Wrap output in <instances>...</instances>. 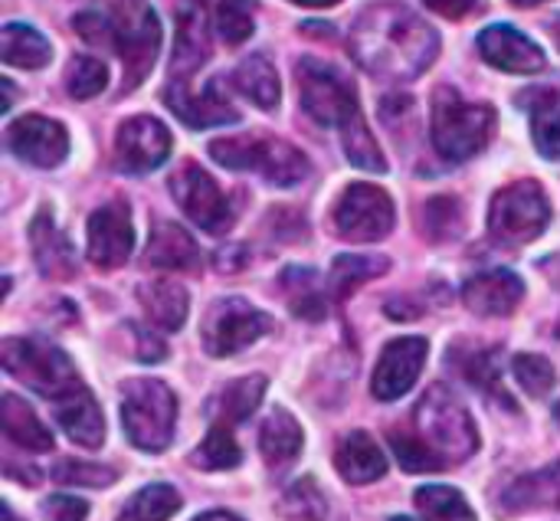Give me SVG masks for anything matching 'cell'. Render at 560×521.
Masks as SVG:
<instances>
[{
  "instance_id": "36",
  "label": "cell",
  "mask_w": 560,
  "mask_h": 521,
  "mask_svg": "<svg viewBox=\"0 0 560 521\" xmlns=\"http://www.w3.org/2000/svg\"><path fill=\"white\" fill-rule=\"evenodd\" d=\"M413 502L430 521H476L472 506L453 486H420L413 493Z\"/></svg>"
},
{
  "instance_id": "13",
  "label": "cell",
  "mask_w": 560,
  "mask_h": 521,
  "mask_svg": "<svg viewBox=\"0 0 560 521\" xmlns=\"http://www.w3.org/2000/svg\"><path fill=\"white\" fill-rule=\"evenodd\" d=\"M171 158V131L151 115H135L118 125L115 161L125 174H148Z\"/></svg>"
},
{
  "instance_id": "41",
  "label": "cell",
  "mask_w": 560,
  "mask_h": 521,
  "mask_svg": "<svg viewBox=\"0 0 560 521\" xmlns=\"http://www.w3.org/2000/svg\"><path fill=\"white\" fill-rule=\"evenodd\" d=\"M423 230L436 243L456 240L463 233V204L456 197H433L423 207Z\"/></svg>"
},
{
  "instance_id": "55",
  "label": "cell",
  "mask_w": 560,
  "mask_h": 521,
  "mask_svg": "<svg viewBox=\"0 0 560 521\" xmlns=\"http://www.w3.org/2000/svg\"><path fill=\"white\" fill-rule=\"evenodd\" d=\"M3 521H20V519H16V512H13V509H10L7 502H3Z\"/></svg>"
},
{
  "instance_id": "22",
  "label": "cell",
  "mask_w": 560,
  "mask_h": 521,
  "mask_svg": "<svg viewBox=\"0 0 560 521\" xmlns=\"http://www.w3.org/2000/svg\"><path fill=\"white\" fill-rule=\"evenodd\" d=\"M144 263L151 269H161V273H197L200 269V250L180 223L161 220L151 230Z\"/></svg>"
},
{
  "instance_id": "24",
  "label": "cell",
  "mask_w": 560,
  "mask_h": 521,
  "mask_svg": "<svg viewBox=\"0 0 560 521\" xmlns=\"http://www.w3.org/2000/svg\"><path fill=\"white\" fill-rule=\"evenodd\" d=\"M302 443H305V437H302L299 420L282 407L269 410V417L262 420V430H259V453L269 463V470L292 466L302 456Z\"/></svg>"
},
{
  "instance_id": "16",
  "label": "cell",
  "mask_w": 560,
  "mask_h": 521,
  "mask_svg": "<svg viewBox=\"0 0 560 521\" xmlns=\"http://www.w3.org/2000/svg\"><path fill=\"white\" fill-rule=\"evenodd\" d=\"M427 355H430V345L427 338H417V335H407V338H397L384 348L377 368H374V378H371V394L377 401H400L404 394L413 391V384L420 381V371L427 364Z\"/></svg>"
},
{
  "instance_id": "49",
  "label": "cell",
  "mask_w": 560,
  "mask_h": 521,
  "mask_svg": "<svg viewBox=\"0 0 560 521\" xmlns=\"http://www.w3.org/2000/svg\"><path fill=\"white\" fill-rule=\"evenodd\" d=\"M138 341H141V348H138V358L141 361H164L167 358V348H164V341L154 335V332H148V328H138Z\"/></svg>"
},
{
  "instance_id": "56",
  "label": "cell",
  "mask_w": 560,
  "mask_h": 521,
  "mask_svg": "<svg viewBox=\"0 0 560 521\" xmlns=\"http://www.w3.org/2000/svg\"><path fill=\"white\" fill-rule=\"evenodd\" d=\"M515 7H538V3H545V0H512Z\"/></svg>"
},
{
  "instance_id": "9",
  "label": "cell",
  "mask_w": 560,
  "mask_h": 521,
  "mask_svg": "<svg viewBox=\"0 0 560 521\" xmlns=\"http://www.w3.org/2000/svg\"><path fill=\"white\" fill-rule=\"evenodd\" d=\"M112 46L125 62V89H138L158 62L161 20L144 0H125L112 13Z\"/></svg>"
},
{
  "instance_id": "48",
  "label": "cell",
  "mask_w": 560,
  "mask_h": 521,
  "mask_svg": "<svg viewBox=\"0 0 560 521\" xmlns=\"http://www.w3.org/2000/svg\"><path fill=\"white\" fill-rule=\"evenodd\" d=\"M43 516L46 521H85L89 502H82L75 496H49L43 502Z\"/></svg>"
},
{
  "instance_id": "38",
  "label": "cell",
  "mask_w": 560,
  "mask_h": 521,
  "mask_svg": "<svg viewBox=\"0 0 560 521\" xmlns=\"http://www.w3.org/2000/svg\"><path fill=\"white\" fill-rule=\"evenodd\" d=\"M341 144H345V154H348V161L354 167L371 171V174H384L387 171V158H384L381 144L374 141V135H371V128H368V121L361 115L351 118L341 128Z\"/></svg>"
},
{
  "instance_id": "40",
  "label": "cell",
  "mask_w": 560,
  "mask_h": 521,
  "mask_svg": "<svg viewBox=\"0 0 560 521\" xmlns=\"http://www.w3.org/2000/svg\"><path fill=\"white\" fill-rule=\"evenodd\" d=\"M213 26L223 43L240 46L253 36V3L249 0H217L213 7Z\"/></svg>"
},
{
  "instance_id": "2",
  "label": "cell",
  "mask_w": 560,
  "mask_h": 521,
  "mask_svg": "<svg viewBox=\"0 0 560 521\" xmlns=\"http://www.w3.org/2000/svg\"><path fill=\"white\" fill-rule=\"evenodd\" d=\"M495 131V108L482 102H466L453 85H440L433 92V118L430 138L443 161L463 164L476 158Z\"/></svg>"
},
{
  "instance_id": "26",
  "label": "cell",
  "mask_w": 560,
  "mask_h": 521,
  "mask_svg": "<svg viewBox=\"0 0 560 521\" xmlns=\"http://www.w3.org/2000/svg\"><path fill=\"white\" fill-rule=\"evenodd\" d=\"M518 102L532 115L535 148L548 161H560V89H528Z\"/></svg>"
},
{
  "instance_id": "25",
  "label": "cell",
  "mask_w": 560,
  "mask_h": 521,
  "mask_svg": "<svg viewBox=\"0 0 560 521\" xmlns=\"http://www.w3.org/2000/svg\"><path fill=\"white\" fill-rule=\"evenodd\" d=\"M0 427L7 433V440L16 443L26 453H49L56 447L52 443V433L46 430V424L16 394H3L0 397Z\"/></svg>"
},
{
  "instance_id": "30",
  "label": "cell",
  "mask_w": 560,
  "mask_h": 521,
  "mask_svg": "<svg viewBox=\"0 0 560 521\" xmlns=\"http://www.w3.org/2000/svg\"><path fill=\"white\" fill-rule=\"evenodd\" d=\"M233 85L240 89L243 99H249L256 108L262 112H276L279 99H282V85H279V72L266 56H246L236 72H233Z\"/></svg>"
},
{
  "instance_id": "35",
  "label": "cell",
  "mask_w": 560,
  "mask_h": 521,
  "mask_svg": "<svg viewBox=\"0 0 560 521\" xmlns=\"http://www.w3.org/2000/svg\"><path fill=\"white\" fill-rule=\"evenodd\" d=\"M262 394H266V378L262 374H249V378H240L233 381L230 387H223L220 401H217V414H220V424H243L256 414V407L262 404Z\"/></svg>"
},
{
  "instance_id": "1",
  "label": "cell",
  "mask_w": 560,
  "mask_h": 521,
  "mask_svg": "<svg viewBox=\"0 0 560 521\" xmlns=\"http://www.w3.org/2000/svg\"><path fill=\"white\" fill-rule=\"evenodd\" d=\"M361 69L384 82H410L440 56V33L400 3L368 7L348 36Z\"/></svg>"
},
{
  "instance_id": "31",
  "label": "cell",
  "mask_w": 560,
  "mask_h": 521,
  "mask_svg": "<svg viewBox=\"0 0 560 521\" xmlns=\"http://www.w3.org/2000/svg\"><path fill=\"white\" fill-rule=\"evenodd\" d=\"M0 59L16 69H43L52 59V46L39 30H33L26 23H3Z\"/></svg>"
},
{
  "instance_id": "5",
  "label": "cell",
  "mask_w": 560,
  "mask_h": 521,
  "mask_svg": "<svg viewBox=\"0 0 560 521\" xmlns=\"http://www.w3.org/2000/svg\"><path fill=\"white\" fill-rule=\"evenodd\" d=\"M417 433L420 440L450 466V463H466L479 450V430L469 417V410L446 391V387H430L423 401L413 410Z\"/></svg>"
},
{
  "instance_id": "19",
  "label": "cell",
  "mask_w": 560,
  "mask_h": 521,
  "mask_svg": "<svg viewBox=\"0 0 560 521\" xmlns=\"http://www.w3.org/2000/svg\"><path fill=\"white\" fill-rule=\"evenodd\" d=\"M522 299H525V282L512 269L479 273L463 286L466 309L482 319H505L518 309Z\"/></svg>"
},
{
  "instance_id": "15",
  "label": "cell",
  "mask_w": 560,
  "mask_h": 521,
  "mask_svg": "<svg viewBox=\"0 0 560 521\" xmlns=\"http://www.w3.org/2000/svg\"><path fill=\"white\" fill-rule=\"evenodd\" d=\"M135 250V223L131 207L125 200H112L89 217V259L98 269H118L128 263Z\"/></svg>"
},
{
  "instance_id": "57",
  "label": "cell",
  "mask_w": 560,
  "mask_h": 521,
  "mask_svg": "<svg viewBox=\"0 0 560 521\" xmlns=\"http://www.w3.org/2000/svg\"><path fill=\"white\" fill-rule=\"evenodd\" d=\"M184 3H194V7H203L207 0H184Z\"/></svg>"
},
{
  "instance_id": "47",
  "label": "cell",
  "mask_w": 560,
  "mask_h": 521,
  "mask_svg": "<svg viewBox=\"0 0 560 521\" xmlns=\"http://www.w3.org/2000/svg\"><path fill=\"white\" fill-rule=\"evenodd\" d=\"M75 33L95 46H112V13H98V10H85L72 20Z\"/></svg>"
},
{
  "instance_id": "59",
  "label": "cell",
  "mask_w": 560,
  "mask_h": 521,
  "mask_svg": "<svg viewBox=\"0 0 560 521\" xmlns=\"http://www.w3.org/2000/svg\"><path fill=\"white\" fill-rule=\"evenodd\" d=\"M555 414H558V424H560V404H558V410H555Z\"/></svg>"
},
{
  "instance_id": "50",
  "label": "cell",
  "mask_w": 560,
  "mask_h": 521,
  "mask_svg": "<svg viewBox=\"0 0 560 521\" xmlns=\"http://www.w3.org/2000/svg\"><path fill=\"white\" fill-rule=\"evenodd\" d=\"M433 13H440V16H450V20H459V16H466L479 0H423Z\"/></svg>"
},
{
  "instance_id": "23",
  "label": "cell",
  "mask_w": 560,
  "mask_h": 521,
  "mask_svg": "<svg viewBox=\"0 0 560 521\" xmlns=\"http://www.w3.org/2000/svg\"><path fill=\"white\" fill-rule=\"evenodd\" d=\"M335 466L351 486H368V483H377L381 476H387V456L364 430H354L341 440V447L335 453Z\"/></svg>"
},
{
  "instance_id": "52",
  "label": "cell",
  "mask_w": 560,
  "mask_h": 521,
  "mask_svg": "<svg viewBox=\"0 0 560 521\" xmlns=\"http://www.w3.org/2000/svg\"><path fill=\"white\" fill-rule=\"evenodd\" d=\"M292 3H299V7H315V10H322V7H335V3H341V0H292Z\"/></svg>"
},
{
  "instance_id": "6",
  "label": "cell",
  "mask_w": 560,
  "mask_h": 521,
  "mask_svg": "<svg viewBox=\"0 0 560 521\" xmlns=\"http://www.w3.org/2000/svg\"><path fill=\"white\" fill-rule=\"evenodd\" d=\"M0 364L10 378H16L46 401H59L69 391L82 387L75 364L59 348L39 338H7L0 345Z\"/></svg>"
},
{
  "instance_id": "54",
  "label": "cell",
  "mask_w": 560,
  "mask_h": 521,
  "mask_svg": "<svg viewBox=\"0 0 560 521\" xmlns=\"http://www.w3.org/2000/svg\"><path fill=\"white\" fill-rule=\"evenodd\" d=\"M548 33L555 36V43H558V46H560V13H558V16H555V20H548Z\"/></svg>"
},
{
  "instance_id": "21",
  "label": "cell",
  "mask_w": 560,
  "mask_h": 521,
  "mask_svg": "<svg viewBox=\"0 0 560 521\" xmlns=\"http://www.w3.org/2000/svg\"><path fill=\"white\" fill-rule=\"evenodd\" d=\"M30 246L39 273L46 279H72L75 276V250L69 236L59 230L49 210H39L30 223Z\"/></svg>"
},
{
  "instance_id": "14",
  "label": "cell",
  "mask_w": 560,
  "mask_h": 521,
  "mask_svg": "<svg viewBox=\"0 0 560 521\" xmlns=\"http://www.w3.org/2000/svg\"><path fill=\"white\" fill-rule=\"evenodd\" d=\"M7 148L33 167H59L69 154V135L46 115H23L7 125Z\"/></svg>"
},
{
  "instance_id": "46",
  "label": "cell",
  "mask_w": 560,
  "mask_h": 521,
  "mask_svg": "<svg viewBox=\"0 0 560 521\" xmlns=\"http://www.w3.org/2000/svg\"><path fill=\"white\" fill-rule=\"evenodd\" d=\"M285 521H325V499L312 479H299L282 499Z\"/></svg>"
},
{
  "instance_id": "53",
  "label": "cell",
  "mask_w": 560,
  "mask_h": 521,
  "mask_svg": "<svg viewBox=\"0 0 560 521\" xmlns=\"http://www.w3.org/2000/svg\"><path fill=\"white\" fill-rule=\"evenodd\" d=\"M10 105H13V82L3 79V112H10Z\"/></svg>"
},
{
  "instance_id": "32",
  "label": "cell",
  "mask_w": 560,
  "mask_h": 521,
  "mask_svg": "<svg viewBox=\"0 0 560 521\" xmlns=\"http://www.w3.org/2000/svg\"><path fill=\"white\" fill-rule=\"evenodd\" d=\"M387 259L384 256H358V253H345L331 263V276H328V286H331V299L335 302H345L358 286H364L368 279H377L387 273Z\"/></svg>"
},
{
  "instance_id": "11",
  "label": "cell",
  "mask_w": 560,
  "mask_h": 521,
  "mask_svg": "<svg viewBox=\"0 0 560 521\" xmlns=\"http://www.w3.org/2000/svg\"><path fill=\"white\" fill-rule=\"evenodd\" d=\"M331 220L338 236H345L348 243H377L394 230L397 210L387 190L374 184H351L341 194Z\"/></svg>"
},
{
  "instance_id": "8",
  "label": "cell",
  "mask_w": 560,
  "mask_h": 521,
  "mask_svg": "<svg viewBox=\"0 0 560 521\" xmlns=\"http://www.w3.org/2000/svg\"><path fill=\"white\" fill-rule=\"evenodd\" d=\"M551 223V204L538 181H515L502 187L489 210V233L502 246H525Z\"/></svg>"
},
{
  "instance_id": "12",
  "label": "cell",
  "mask_w": 560,
  "mask_h": 521,
  "mask_svg": "<svg viewBox=\"0 0 560 521\" xmlns=\"http://www.w3.org/2000/svg\"><path fill=\"white\" fill-rule=\"evenodd\" d=\"M171 194L180 204V210L187 213L190 223H197L207 233H226L233 223V207L223 197L220 184L197 164V161H184L174 177H171Z\"/></svg>"
},
{
  "instance_id": "45",
  "label": "cell",
  "mask_w": 560,
  "mask_h": 521,
  "mask_svg": "<svg viewBox=\"0 0 560 521\" xmlns=\"http://www.w3.org/2000/svg\"><path fill=\"white\" fill-rule=\"evenodd\" d=\"M52 479H56L59 486L105 489V486H112L118 476H115V470L98 466V463H85V460H59V463L52 466Z\"/></svg>"
},
{
  "instance_id": "3",
  "label": "cell",
  "mask_w": 560,
  "mask_h": 521,
  "mask_svg": "<svg viewBox=\"0 0 560 521\" xmlns=\"http://www.w3.org/2000/svg\"><path fill=\"white\" fill-rule=\"evenodd\" d=\"M121 424L131 447L141 453H164L174 440L177 397L164 381L135 378L121 387Z\"/></svg>"
},
{
  "instance_id": "29",
  "label": "cell",
  "mask_w": 560,
  "mask_h": 521,
  "mask_svg": "<svg viewBox=\"0 0 560 521\" xmlns=\"http://www.w3.org/2000/svg\"><path fill=\"white\" fill-rule=\"evenodd\" d=\"M207 53L210 46H207V26L200 16V7L184 3V10H177V43H174V59H171L174 79H187L207 59Z\"/></svg>"
},
{
  "instance_id": "43",
  "label": "cell",
  "mask_w": 560,
  "mask_h": 521,
  "mask_svg": "<svg viewBox=\"0 0 560 521\" xmlns=\"http://www.w3.org/2000/svg\"><path fill=\"white\" fill-rule=\"evenodd\" d=\"M108 85V66L95 56H75L66 69V89L72 99H95Z\"/></svg>"
},
{
  "instance_id": "10",
  "label": "cell",
  "mask_w": 560,
  "mask_h": 521,
  "mask_svg": "<svg viewBox=\"0 0 560 521\" xmlns=\"http://www.w3.org/2000/svg\"><path fill=\"white\" fill-rule=\"evenodd\" d=\"M272 328V319L246 299H220L203 319V348L210 358H230L246 351Z\"/></svg>"
},
{
  "instance_id": "18",
  "label": "cell",
  "mask_w": 560,
  "mask_h": 521,
  "mask_svg": "<svg viewBox=\"0 0 560 521\" xmlns=\"http://www.w3.org/2000/svg\"><path fill=\"white\" fill-rule=\"evenodd\" d=\"M479 53L489 66L502 69V72H541L548 66L545 59V49L528 39L525 33H518L515 26L509 23H495V26H486L479 33Z\"/></svg>"
},
{
  "instance_id": "20",
  "label": "cell",
  "mask_w": 560,
  "mask_h": 521,
  "mask_svg": "<svg viewBox=\"0 0 560 521\" xmlns=\"http://www.w3.org/2000/svg\"><path fill=\"white\" fill-rule=\"evenodd\" d=\"M52 417L59 424V430L85 450H98L105 443V417L98 410V401L92 397V391L82 384L75 391H69L66 397L52 401Z\"/></svg>"
},
{
  "instance_id": "27",
  "label": "cell",
  "mask_w": 560,
  "mask_h": 521,
  "mask_svg": "<svg viewBox=\"0 0 560 521\" xmlns=\"http://www.w3.org/2000/svg\"><path fill=\"white\" fill-rule=\"evenodd\" d=\"M502 506L509 512H532V509H560V460L522 476L512 483L502 496Z\"/></svg>"
},
{
  "instance_id": "4",
  "label": "cell",
  "mask_w": 560,
  "mask_h": 521,
  "mask_svg": "<svg viewBox=\"0 0 560 521\" xmlns=\"http://www.w3.org/2000/svg\"><path fill=\"white\" fill-rule=\"evenodd\" d=\"M210 158L230 171H256L276 187H292L308 177V158L279 138L269 135H240V138H217L210 141Z\"/></svg>"
},
{
  "instance_id": "34",
  "label": "cell",
  "mask_w": 560,
  "mask_h": 521,
  "mask_svg": "<svg viewBox=\"0 0 560 521\" xmlns=\"http://www.w3.org/2000/svg\"><path fill=\"white\" fill-rule=\"evenodd\" d=\"M318 273L315 269H305V266H289L282 273V289L289 296V305L295 315L308 319V322H322L325 319V296H322V286L315 279Z\"/></svg>"
},
{
  "instance_id": "44",
  "label": "cell",
  "mask_w": 560,
  "mask_h": 521,
  "mask_svg": "<svg viewBox=\"0 0 560 521\" xmlns=\"http://www.w3.org/2000/svg\"><path fill=\"white\" fill-rule=\"evenodd\" d=\"M512 371H515V381L522 384V391L528 397H545L558 384L555 364L541 355H518L512 361Z\"/></svg>"
},
{
  "instance_id": "17",
  "label": "cell",
  "mask_w": 560,
  "mask_h": 521,
  "mask_svg": "<svg viewBox=\"0 0 560 521\" xmlns=\"http://www.w3.org/2000/svg\"><path fill=\"white\" fill-rule=\"evenodd\" d=\"M164 102L190 128H213V125H230L240 118V112L233 108V102L226 99L217 79L207 82L200 92H194L187 79H174L164 89Z\"/></svg>"
},
{
  "instance_id": "39",
  "label": "cell",
  "mask_w": 560,
  "mask_h": 521,
  "mask_svg": "<svg viewBox=\"0 0 560 521\" xmlns=\"http://www.w3.org/2000/svg\"><path fill=\"white\" fill-rule=\"evenodd\" d=\"M456 364H459V371H463V378L469 384L482 387L492 397H502L512 407V401H509V394L502 387V364H499L495 351H469V355H459Z\"/></svg>"
},
{
  "instance_id": "58",
  "label": "cell",
  "mask_w": 560,
  "mask_h": 521,
  "mask_svg": "<svg viewBox=\"0 0 560 521\" xmlns=\"http://www.w3.org/2000/svg\"><path fill=\"white\" fill-rule=\"evenodd\" d=\"M390 521H417V519H407V516H397V519H390Z\"/></svg>"
},
{
  "instance_id": "7",
  "label": "cell",
  "mask_w": 560,
  "mask_h": 521,
  "mask_svg": "<svg viewBox=\"0 0 560 521\" xmlns=\"http://www.w3.org/2000/svg\"><path fill=\"white\" fill-rule=\"evenodd\" d=\"M299 76V95H302V108L312 121H318L322 128H345L351 118H358V92L354 82L331 62L305 56L295 69Z\"/></svg>"
},
{
  "instance_id": "51",
  "label": "cell",
  "mask_w": 560,
  "mask_h": 521,
  "mask_svg": "<svg viewBox=\"0 0 560 521\" xmlns=\"http://www.w3.org/2000/svg\"><path fill=\"white\" fill-rule=\"evenodd\" d=\"M194 521H243V519H236L233 512H223V509H217V512H203V516H197Z\"/></svg>"
},
{
  "instance_id": "42",
  "label": "cell",
  "mask_w": 560,
  "mask_h": 521,
  "mask_svg": "<svg viewBox=\"0 0 560 521\" xmlns=\"http://www.w3.org/2000/svg\"><path fill=\"white\" fill-rule=\"evenodd\" d=\"M390 447H394L397 463H400L407 473H440V470H446V463L420 440V433L394 430V433H390Z\"/></svg>"
},
{
  "instance_id": "37",
  "label": "cell",
  "mask_w": 560,
  "mask_h": 521,
  "mask_svg": "<svg viewBox=\"0 0 560 521\" xmlns=\"http://www.w3.org/2000/svg\"><path fill=\"white\" fill-rule=\"evenodd\" d=\"M240 460H243V453H240V447H236V440H233V433H230L226 424L210 427V433H207V437L200 440V447L190 453V463H194L197 470H207V473L236 470Z\"/></svg>"
},
{
  "instance_id": "33",
  "label": "cell",
  "mask_w": 560,
  "mask_h": 521,
  "mask_svg": "<svg viewBox=\"0 0 560 521\" xmlns=\"http://www.w3.org/2000/svg\"><path fill=\"white\" fill-rule=\"evenodd\" d=\"M177 509H180V493L167 483H154L135 493L121 506L118 521H171L177 516Z\"/></svg>"
},
{
  "instance_id": "28",
  "label": "cell",
  "mask_w": 560,
  "mask_h": 521,
  "mask_svg": "<svg viewBox=\"0 0 560 521\" xmlns=\"http://www.w3.org/2000/svg\"><path fill=\"white\" fill-rule=\"evenodd\" d=\"M141 305L151 319V325L164 328V332H177L187 322L190 312V296L180 282L174 279H154L148 286H141Z\"/></svg>"
}]
</instances>
